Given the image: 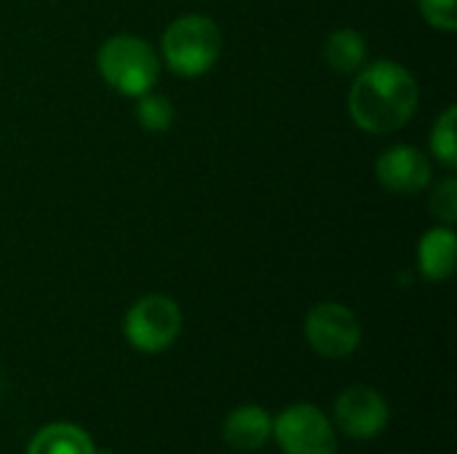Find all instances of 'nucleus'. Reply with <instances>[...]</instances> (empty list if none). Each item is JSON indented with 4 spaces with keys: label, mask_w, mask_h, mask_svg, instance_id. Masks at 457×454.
Returning <instances> with one entry per match:
<instances>
[{
    "label": "nucleus",
    "mask_w": 457,
    "mask_h": 454,
    "mask_svg": "<svg viewBox=\"0 0 457 454\" xmlns=\"http://www.w3.org/2000/svg\"><path fill=\"white\" fill-rule=\"evenodd\" d=\"M420 104V86L415 75L394 62H367L348 91V112L353 123L367 134H394L404 128Z\"/></svg>",
    "instance_id": "nucleus-1"
},
{
    "label": "nucleus",
    "mask_w": 457,
    "mask_h": 454,
    "mask_svg": "<svg viewBox=\"0 0 457 454\" xmlns=\"http://www.w3.org/2000/svg\"><path fill=\"white\" fill-rule=\"evenodd\" d=\"M161 54L174 75L201 78L222 56V32L206 13L177 16L161 37Z\"/></svg>",
    "instance_id": "nucleus-2"
},
{
    "label": "nucleus",
    "mask_w": 457,
    "mask_h": 454,
    "mask_svg": "<svg viewBox=\"0 0 457 454\" xmlns=\"http://www.w3.org/2000/svg\"><path fill=\"white\" fill-rule=\"evenodd\" d=\"M96 70L110 88L137 99L155 88L161 75V59L145 37L120 32L99 45Z\"/></svg>",
    "instance_id": "nucleus-3"
},
{
    "label": "nucleus",
    "mask_w": 457,
    "mask_h": 454,
    "mask_svg": "<svg viewBox=\"0 0 457 454\" xmlns=\"http://www.w3.org/2000/svg\"><path fill=\"white\" fill-rule=\"evenodd\" d=\"M182 308L169 294H145L123 316V337L139 353H163L182 334Z\"/></svg>",
    "instance_id": "nucleus-4"
},
{
    "label": "nucleus",
    "mask_w": 457,
    "mask_h": 454,
    "mask_svg": "<svg viewBox=\"0 0 457 454\" xmlns=\"http://www.w3.org/2000/svg\"><path fill=\"white\" fill-rule=\"evenodd\" d=\"M270 439L284 454H337V431L313 404H292L273 417Z\"/></svg>",
    "instance_id": "nucleus-5"
},
{
    "label": "nucleus",
    "mask_w": 457,
    "mask_h": 454,
    "mask_svg": "<svg viewBox=\"0 0 457 454\" xmlns=\"http://www.w3.org/2000/svg\"><path fill=\"white\" fill-rule=\"evenodd\" d=\"M303 332H305L311 351L329 361L348 359L361 345V321L343 302L313 305L305 316Z\"/></svg>",
    "instance_id": "nucleus-6"
},
{
    "label": "nucleus",
    "mask_w": 457,
    "mask_h": 454,
    "mask_svg": "<svg viewBox=\"0 0 457 454\" xmlns=\"http://www.w3.org/2000/svg\"><path fill=\"white\" fill-rule=\"evenodd\" d=\"M391 423V407L380 391L370 385H351L335 399L332 425L353 442H372Z\"/></svg>",
    "instance_id": "nucleus-7"
},
{
    "label": "nucleus",
    "mask_w": 457,
    "mask_h": 454,
    "mask_svg": "<svg viewBox=\"0 0 457 454\" xmlns=\"http://www.w3.org/2000/svg\"><path fill=\"white\" fill-rule=\"evenodd\" d=\"M378 182L396 195H415L431 185L434 163L415 144H394L375 163Z\"/></svg>",
    "instance_id": "nucleus-8"
},
{
    "label": "nucleus",
    "mask_w": 457,
    "mask_h": 454,
    "mask_svg": "<svg viewBox=\"0 0 457 454\" xmlns=\"http://www.w3.org/2000/svg\"><path fill=\"white\" fill-rule=\"evenodd\" d=\"M273 415L260 404L236 407L222 423V439L236 452H257L270 442Z\"/></svg>",
    "instance_id": "nucleus-9"
},
{
    "label": "nucleus",
    "mask_w": 457,
    "mask_h": 454,
    "mask_svg": "<svg viewBox=\"0 0 457 454\" xmlns=\"http://www.w3.org/2000/svg\"><path fill=\"white\" fill-rule=\"evenodd\" d=\"M457 235L450 225H436L423 233L418 244V268L426 281L442 284L455 273Z\"/></svg>",
    "instance_id": "nucleus-10"
},
{
    "label": "nucleus",
    "mask_w": 457,
    "mask_h": 454,
    "mask_svg": "<svg viewBox=\"0 0 457 454\" xmlns=\"http://www.w3.org/2000/svg\"><path fill=\"white\" fill-rule=\"evenodd\" d=\"M96 444L88 431L75 423H48L27 444L24 454H94Z\"/></svg>",
    "instance_id": "nucleus-11"
},
{
    "label": "nucleus",
    "mask_w": 457,
    "mask_h": 454,
    "mask_svg": "<svg viewBox=\"0 0 457 454\" xmlns=\"http://www.w3.org/2000/svg\"><path fill=\"white\" fill-rule=\"evenodd\" d=\"M367 56L370 48L364 35L351 27H340L324 40V62L340 75H356L367 64Z\"/></svg>",
    "instance_id": "nucleus-12"
},
{
    "label": "nucleus",
    "mask_w": 457,
    "mask_h": 454,
    "mask_svg": "<svg viewBox=\"0 0 457 454\" xmlns=\"http://www.w3.org/2000/svg\"><path fill=\"white\" fill-rule=\"evenodd\" d=\"M428 153L436 163H442L445 169H455L457 166V107L450 104L431 128L428 136Z\"/></svg>",
    "instance_id": "nucleus-13"
},
{
    "label": "nucleus",
    "mask_w": 457,
    "mask_h": 454,
    "mask_svg": "<svg viewBox=\"0 0 457 454\" xmlns=\"http://www.w3.org/2000/svg\"><path fill=\"white\" fill-rule=\"evenodd\" d=\"M137 120L145 131L150 134H163L171 128L174 123V104L169 96L147 91L142 96H137Z\"/></svg>",
    "instance_id": "nucleus-14"
},
{
    "label": "nucleus",
    "mask_w": 457,
    "mask_h": 454,
    "mask_svg": "<svg viewBox=\"0 0 457 454\" xmlns=\"http://www.w3.org/2000/svg\"><path fill=\"white\" fill-rule=\"evenodd\" d=\"M428 209L434 214V219L439 225H455L457 222V179L455 177H445L442 182H436L431 187V198H428Z\"/></svg>",
    "instance_id": "nucleus-15"
},
{
    "label": "nucleus",
    "mask_w": 457,
    "mask_h": 454,
    "mask_svg": "<svg viewBox=\"0 0 457 454\" xmlns=\"http://www.w3.org/2000/svg\"><path fill=\"white\" fill-rule=\"evenodd\" d=\"M420 16L439 32L457 29V0H418Z\"/></svg>",
    "instance_id": "nucleus-16"
},
{
    "label": "nucleus",
    "mask_w": 457,
    "mask_h": 454,
    "mask_svg": "<svg viewBox=\"0 0 457 454\" xmlns=\"http://www.w3.org/2000/svg\"><path fill=\"white\" fill-rule=\"evenodd\" d=\"M94 454H115V452H110V450H99V447H96V452Z\"/></svg>",
    "instance_id": "nucleus-17"
}]
</instances>
